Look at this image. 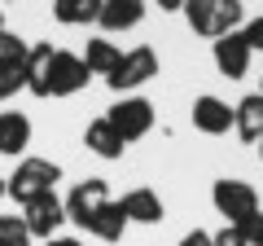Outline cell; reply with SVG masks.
Returning a JSON list of instances; mask_svg holds the SVG:
<instances>
[{
    "instance_id": "17",
    "label": "cell",
    "mask_w": 263,
    "mask_h": 246,
    "mask_svg": "<svg viewBox=\"0 0 263 246\" xmlns=\"http://www.w3.org/2000/svg\"><path fill=\"white\" fill-rule=\"evenodd\" d=\"M48 62H53V44H31L27 48V93H35V97H48Z\"/></svg>"
},
{
    "instance_id": "21",
    "label": "cell",
    "mask_w": 263,
    "mask_h": 246,
    "mask_svg": "<svg viewBox=\"0 0 263 246\" xmlns=\"http://www.w3.org/2000/svg\"><path fill=\"white\" fill-rule=\"evenodd\" d=\"M0 246H31V233L22 216H0Z\"/></svg>"
},
{
    "instance_id": "1",
    "label": "cell",
    "mask_w": 263,
    "mask_h": 246,
    "mask_svg": "<svg viewBox=\"0 0 263 246\" xmlns=\"http://www.w3.org/2000/svg\"><path fill=\"white\" fill-rule=\"evenodd\" d=\"M184 18L197 36L219 40V36L241 27L246 9H241V0H184Z\"/></svg>"
},
{
    "instance_id": "10",
    "label": "cell",
    "mask_w": 263,
    "mask_h": 246,
    "mask_svg": "<svg viewBox=\"0 0 263 246\" xmlns=\"http://www.w3.org/2000/svg\"><path fill=\"white\" fill-rule=\"evenodd\" d=\"M193 128L197 132H206V136H224L233 132V106L219 101V97H197L193 101Z\"/></svg>"
},
{
    "instance_id": "6",
    "label": "cell",
    "mask_w": 263,
    "mask_h": 246,
    "mask_svg": "<svg viewBox=\"0 0 263 246\" xmlns=\"http://www.w3.org/2000/svg\"><path fill=\"white\" fill-rule=\"evenodd\" d=\"M88 66H84V57L75 53H66V48H53V62H48V97H75L79 88H88Z\"/></svg>"
},
{
    "instance_id": "4",
    "label": "cell",
    "mask_w": 263,
    "mask_h": 246,
    "mask_svg": "<svg viewBox=\"0 0 263 246\" xmlns=\"http://www.w3.org/2000/svg\"><path fill=\"white\" fill-rule=\"evenodd\" d=\"M211 202H215V211L228 220V224H246V220L259 211V194H254V185H246V180H215V189H211Z\"/></svg>"
},
{
    "instance_id": "12",
    "label": "cell",
    "mask_w": 263,
    "mask_h": 246,
    "mask_svg": "<svg viewBox=\"0 0 263 246\" xmlns=\"http://www.w3.org/2000/svg\"><path fill=\"white\" fill-rule=\"evenodd\" d=\"M27 145H31V119L22 110H0V154L18 159Z\"/></svg>"
},
{
    "instance_id": "23",
    "label": "cell",
    "mask_w": 263,
    "mask_h": 246,
    "mask_svg": "<svg viewBox=\"0 0 263 246\" xmlns=\"http://www.w3.org/2000/svg\"><path fill=\"white\" fill-rule=\"evenodd\" d=\"M237 229L246 233V242H250V246H263V211H254V216L246 220V224H237Z\"/></svg>"
},
{
    "instance_id": "28",
    "label": "cell",
    "mask_w": 263,
    "mask_h": 246,
    "mask_svg": "<svg viewBox=\"0 0 263 246\" xmlns=\"http://www.w3.org/2000/svg\"><path fill=\"white\" fill-rule=\"evenodd\" d=\"M44 246H79V242H75V237H48Z\"/></svg>"
},
{
    "instance_id": "14",
    "label": "cell",
    "mask_w": 263,
    "mask_h": 246,
    "mask_svg": "<svg viewBox=\"0 0 263 246\" xmlns=\"http://www.w3.org/2000/svg\"><path fill=\"white\" fill-rule=\"evenodd\" d=\"M119 207L127 216V224H158L162 220V198L154 189H127Z\"/></svg>"
},
{
    "instance_id": "13",
    "label": "cell",
    "mask_w": 263,
    "mask_h": 246,
    "mask_svg": "<svg viewBox=\"0 0 263 246\" xmlns=\"http://www.w3.org/2000/svg\"><path fill=\"white\" fill-rule=\"evenodd\" d=\"M233 132L241 141H263V93H250L233 106Z\"/></svg>"
},
{
    "instance_id": "25",
    "label": "cell",
    "mask_w": 263,
    "mask_h": 246,
    "mask_svg": "<svg viewBox=\"0 0 263 246\" xmlns=\"http://www.w3.org/2000/svg\"><path fill=\"white\" fill-rule=\"evenodd\" d=\"M241 36L250 40V48H254V53H263V13H259V18H250V22H246V31H241Z\"/></svg>"
},
{
    "instance_id": "15",
    "label": "cell",
    "mask_w": 263,
    "mask_h": 246,
    "mask_svg": "<svg viewBox=\"0 0 263 246\" xmlns=\"http://www.w3.org/2000/svg\"><path fill=\"white\" fill-rule=\"evenodd\" d=\"M84 145L97 154V159H123V150H127V145H123V136L110 128V119H105V114H101V119H92V123L84 128Z\"/></svg>"
},
{
    "instance_id": "19",
    "label": "cell",
    "mask_w": 263,
    "mask_h": 246,
    "mask_svg": "<svg viewBox=\"0 0 263 246\" xmlns=\"http://www.w3.org/2000/svg\"><path fill=\"white\" fill-rule=\"evenodd\" d=\"M101 13V0H53V18L62 27H88Z\"/></svg>"
},
{
    "instance_id": "7",
    "label": "cell",
    "mask_w": 263,
    "mask_h": 246,
    "mask_svg": "<svg viewBox=\"0 0 263 246\" xmlns=\"http://www.w3.org/2000/svg\"><path fill=\"white\" fill-rule=\"evenodd\" d=\"M22 224H27L31 237H57V229L66 224V202L57 198V194H40V198H31L27 207H22Z\"/></svg>"
},
{
    "instance_id": "31",
    "label": "cell",
    "mask_w": 263,
    "mask_h": 246,
    "mask_svg": "<svg viewBox=\"0 0 263 246\" xmlns=\"http://www.w3.org/2000/svg\"><path fill=\"white\" fill-rule=\"evenodd\" d=\"M259 159H263V141H259Z\"/></svg>"
},
{
    "instance_id": "9",
    "label": "cell",
    "mask_w": 263,
    "mask_h": 246,
    "mask_svg": "<svg viewBox=\"0 0 263 246\" xmlns=\"http://www.w3.org/2000/svg\"><path fill=\"white\" fill-rule=\"evenodd\" d=\"M211 57H215L219 75H228V79H241L246 71H250V57H254V48H250V40H246L241 31H228V36H219V40H215Z\"/></svg>"
},
{
    "instance_id": "18",
    "label": "cell",
    "mask_w": 263,
    "mask_h": 246,
    "mask_svg": "<svg viewBox=\"0 0 263 246\" xmlns=\"http://www.w3.org/2000/svg\"><path fill=\"white\" fill-rule=\"evenodd\" d=\"M119 44L114 40H105V36H97V40H88V48H84V66H88V75H110L114 66H119Z\"/></svg>"
},
{
    "instance_id": "29",
    "label": "cell",
    "mask_w": 263,
    "mask_h": 246,
    "mask_svg": "<svg viewBox=\"0 0 263 246\" xmlns=\"http://www.w3.org/2000/svg\"><path fill=\"white\" fill-rule=\"evenodd\" d=\"M0 198H5V176H0Z\"/></svg>"
},
{
    "instance_id": "3",
    "label": "cell",
    "mask_w": 263,
    "mask_h": 246,
    "mask_svg": "<svg viewBox=\"0 0 263 246\" xmlns=\"http://www.w3.org/2000/svg\"><path fill=\"white\" fill-rule=\"evenodd\" d=\"M154 75H158V53H154L149 44H136V48H127V53L119 57V66L105 75V84H110L114 93H132V88L149 84Z\"/></svg>"
},
{
    "instance_id": "26",
    "label": "cell",
    "mask_w": 263,
    "mask_h": 246,
    "mask_svg": "<svg viewBox=\"0 0 263 246\" xmlns=\"http://www.w3.org/2000/svg\"><path fill=\"white\" fill-rule=\"evenodd\" d=\"M176 246H215V237H211V233H202V229H193V233H184Z\"/></svg>"
},
{
    "instance_id": "8",
    "label": "cell",
    "mask_w": 263,
    "mask_h": 246,
    "mask_svg": "<svg viewBox=\"0 0 263 246\" xmlns=\"http://www.w3.org/2000/svg\"><path fill=\"white\" fill-rule=\"evenodd\" d=\"M105 202H110V185H105L101 176H88V180H79L75 189H70V198H66V220H75V224L84 229Z\"/></svg>"
},
{
    "instance_id": "5",
    "label": "cell",
    "mask_w": 263,
    "mask_h": 246,
    "mask_svg": "<svg viewBox=\"0 0 263 246\" xmlns=\"http://www.w3.org/2000/svg\"><path fill=\"white\" fill-rule=\"evenodd\" d=\"M110 128L123 136V145H132V141H141V136H149V128H154V106L145 101V97H123V101H114L110 106Z\"/></svg>"
},
{
    "instance_id": "32",
    "label": "cell",
    "mask_w": 263,
    "mask_h": 246,
    "mask_svg": "<svg viewBox=\"0 0 263 246\" xmlns=\"http://www.w3.org/2000/svg\"><path fill=\"white\" fill-rule=\"evenodd\" d=\"M259 93H263V88H259Z\"/></svg>"
},
{
    "instance_id": "11",
    "label": "cell",
    "mask_w": 263,
    "mask_h": 246,
    "mask_svg": "<svg viewBox=\"0 0 263 246\" xmlns=\"http://www.w3.org/2000/svg\"><path fill=\"white\" fill-rule=\"evenodd\" d=\"M141 18H145V0H101L97 27H101L105 36H114V31H132V27H141Z\"/></svg>"
},
{
    "instance_id": "30",
    "label": "cell",
    "mask_w": 263,
    "mask_h": 246,
    "mask_svg": "<svg viewBox=\"0 0 263 246\" xmlns=\"http://www.w3.org/2000/svg\"><path fill=\"white\" fill-rule=\"evenodd\" d=\"M0 31H5V13H0Z\"/></svg>"
},
{
    "instance_id": "22",
    "label": "cell",
    "mask_w": 263,
    "mask_h": 246,
    "mask_svg": "<svg viewBox=\"0 0 263 246\" xmlns=\"http://www.w3.org/2000/svg\"><path fill=\"white\" fill-rule=\"evenodd\" d=\"M22 66H27V62H22ZM22 66H5V62H0V101H9L18 88H27V71Z\"/></svg>"
},
{
    "instance_id": "2",
    "label": "cell",
    "mask_w": 263,
    "mask_h": 246,
    "mask_svg": "<svg viewBox=\"0 0 263 246\" xmlns=\"http://www.w3.org/2000/svg\"><path fill=\"white\" fill-rule=\"evenodd\" d=\"M57 180H62V167H57L53 159H22L18 171L5 176V198H13V202L27 207V202L40 198V194H53Z\"/></svg>"
},
{
    "instance_id": "16",
    "label": "cell",
    "mask_w": 263,
    "mask_h": 246,
    "mask_svg": "<svg viewBox=\"0 0 263 246\" xmlns=\"http://www.w3.org/2000/svg\"><path fill=\"white\" fill-rule=\"evenodd\" d=\"M84 229H88L92 237H101V242H119V237H123V229H127V216H123V207L110 198V202H105V207L97 211V216L88 220Z\"/></svg>"
},
{
    "instance_id": "27",
    "label": "cell",
    "mask_w": 263,
    "mask_h": 246,
    "mask_svg": "<svg viewBox=\"0 0 263 246\" xmlns=\"http://www.w3.org/2000/svg\"><path fill=\"white\" fill-rule=\"evenodd\" d=\"M154 5H158V9H167V13H171V9H184V0H154Z\"/></svg>"
},
{
    "instance_id": "24",
    "label": "cell",
    "mask_w": 263,
    "mask_h": 246,
    "mask_svg": "<svg viewBox=\"0 0 263 246\" xmlns=\"http://www.w3.org/2000/svg\"><path fill=\"white\" fill-rule=\"evenodd\" d=\"M211 237H215V246H250V242H246V233H241L237 224H224L219 233H211Z\"/></svg>"
},
{
    "instance_id": "20",
    "label": "cell",
    "mask_w": 263,
    "mask_h": 246,
    "mask_svg": "<svg viewBox=\"0 0 263 246\" xmlns=\"http://www.w3.org/2000/svg\"><path fill=\"white\" fill-rule=\"evenodd\" d=\"M27 40H18L13 36V31H0V62H5V66H22V62H27Z\"/></svg>"
}]
</instances>
